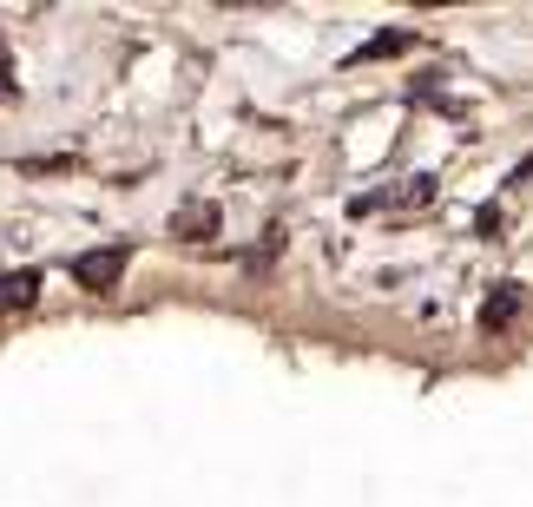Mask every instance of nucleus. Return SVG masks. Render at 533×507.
<instances>
[{"label": "nucleus", "instance_id": "obj_1", "mask_svg": "<svg viewBox=\"0 0 533 507\" xmlns=\"http://www.w3.org/2000/svg\"><path fill=\"white\" fill-rule=\"evenodd\" d=\"M112 270H119V251H99V257H86V264H79V277H86L93 290H106Z\"/></svg>", "mask_w": 533, "mask_h": 507}, {"label": "nucleus", "instance_id": "obj_2", "mask_svg": "<svg viewBox=\"0 0 533 507\" xmlns=\"http://www.w3.org/2000/svg\"><path fill=\"white\" fill-rule=\"evenodd\" d=\"M33 297V277L27 270H20V277H7V284H0V310H14V303H27Z\"/></svg>", "mask_w": 533, "mask_h": 507}]
</instances>
